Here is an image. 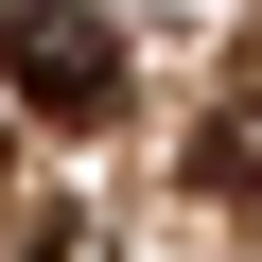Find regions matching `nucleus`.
<instances>
[{
  "instance_id": "nucleus-1",
  "label": "nucleus",
  "mask_w": 262,
  "mask_h": 262,
  "mask_svg": "<svg viewBox=\"0 0 262 262\" xmlns=\"http://www.w3.org/2000/svg\"><path fill=\"white\" fill-rule=\"evenodd\" d=\"M0 105L105 122V105H122V35L88 18V0H0Z\"/></svg>"
},
{
  "instance_id": "nucleus-2",
  "label": "nucleus",
  "mask_w": 262,
  "mask_h": 262,
  "mask_svg": "<svg viewBox=\"0 0 262 262\" xmlns=\"http://www.w3.org/2000/svg\"><path fill=\"white\" fill-rule=\"evenodd\" d=\"M192 192H262V105H227L210 140H192Z\"/></svg>"
}]
</instances>
